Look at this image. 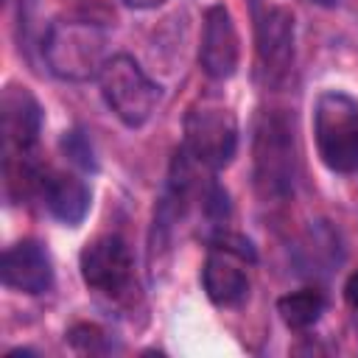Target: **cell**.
Listing matches in <instances>:
<instances>
[{
	"label": "cell",
	"mask_w": 358,
	"mask_h": 358,
	"mask_svg": "<svg viewBox=\"0 0 358 358\" xmlns=\"http://www.w3.org/2000/svg\"><path fill=\"white\" fill-rule=\"evenodd\" d=\"M45 62L62 81L98 78L106 64V31L90 20H56L45 34Z\"/></svg>",
	"instance_id": "1"
},
{
	"label": "cell",
	"mask_w": 358,
	"mask_h": 358,
	"mask_svg": "<svg viewBox=\"0 0 358 358\" xmlns=\"http://www.w3.org/2000/svg\"><path fill=\"white\" fill-rule=\"evenodd\" d=\"M313 140L333 173H352L358 168V103L347 92L327 90L316 98Z\"/></svg>",
	"instance_id": "2"
},
{
	"label": "cell",
	"mask_w": 358,
	"mask_h": 358,
	"mask_svg": "<svg viewBox=\"0 0 358 358\" xmlns=\"http://www.w3.org/2000/svg\"><path fill=\"white\" fill-rule=\"evenodd\" d=\"M238 148V117L218 98H199L185 112V151L210 171L232 162Z\"/></svg>",
	"instance_id": "3"
},
{
	"label": "cell",
	"mask_w": 358,
	"mask_h": 358,
	"mask_svg": "<svg viewBox=\"0 0 358 358\" xmlns=\"http://www.w3.org/2000/svg\"><path fill=\"white\" fill-rule=\"evenodd\" d=\"M98 84L112 115L129 129L143 126L159 103V87L126 53L106 59V64L98 73Z\"/></svg>",
	"instance_id": "4"
},
{
	"label": "cell",
	"mask_w": 358,
	"mask_h": 358,
	"mask_svg": "<svg viewBox=\"0 0 358 358\" xmlns=\"http://www.w3.org/2000/svg\"><path fill=\"white\" fill-rule=\"evenodd\" d=\"M255 187L263 199H285L294 185V137L288 120L266 112L255 129Z\"/></svg>",
	"instance_id": "5"
},
{
	"label": "cell",
	"mask_w": 358,
	"mask_h": 358,
	"mask_svg": "<svg viewBox=\"0 0 358 358\" xmlns=\"http://www.w3.org/2000/svg\"><path fill=\"white\" fill-rule=\"evenodd\" d=\"M78 268L84 285L109 299L129 296L134 285V257L117 235H98L87 241L78 255Z\"/></svg>",
	"instance_id": "6"
},
{
	"label": "cell",
	"mask_w": 358,
	"mask_h": 358,
	"mask_svg": "<svg viewBox=\"0 0 358 358\" xmlns=\"http://www.w3.org/2000/svg\"><path fill=\"white\" fill-rule=\"evenodd\" d=\"M238 56H241V42H238L232 14H229L227 6L215 3L204 11L199 64L210 78L224 81L238 70Z\"/></svg>",
	"instance_id": "7"
},
{
	"label": "cell",
	"mask_w": 358,
	"mask_h": 358,
	"mask_svg": "<svg viewBox=\"0 0 358 358\" xmlns=\"http://www.w3.org/2000/svg\"><path fill=\"white\" fill-rule=\"evenodd\" d=\"M0 120L6 154H28L42 131V106L22 84H6L0 95Z\"/></svg>",
	"instance_id": "8"
},
{
	"label": "cell",
	"mask_w": 358,
	"mask_h": 358,
	"mask_svg": "<svg viewBox=\"0 0 358 358\" xmlns=\"http://www.w3.org/2000/svg\"><path fill=\"white\" fill-rule=\"evenodd\" d=\"M3 285L20 294H45L53 285V263L39 241H17L3 252L0 260Z\"/></svg>",
	"instance_id": "9"
},
{
	"label": "cell",
	"mask_w": 358,
	"mask_h": 358,
	"mask_svg": "<svg viewBox=\"0 0 358 358\" xmlns=\"http://www.w3.org/2000/svg\"><path fill=\"white\" fill-rule=\"evenodd\" d=\"M257 62L268 81H280L294 62V14L282 6L268 8L257 20Z\"/></svg>",
	"instance_id": "10"
},
{
	"label": "cell",
	"mask_w": 358,
	"mask_h": 358,
	"mask_svg": "<svg viewBox=\"0 0 358 358\" xmlns=\"http://www.w3.org/2000/svg\"><path fill=\"white\" fill-rule=\"evenodd\" d=\"M243 257L229 252V249H221V246H213L207 260H204V268H201V285H204V294L213 305L218 308H235L246 299L249 294V274L243 268Z\"/></svg>",
	"instance_id": "11"
},
{
	"label": "cell",
	"mask_w": 358,
	"mask_h": 358,
	"mask_svg": "<svg viewBox=\"0 0 358 358\" xmlns=\"http://www.w3.org/2000/svg\"><path fill=\"white\" fill-rule=\"evenodd\" d=\"M39 193H42L50 215L59 218L62 224L76 227L90 213V199H92L90 187L84 185V179H78L73 173H59V171L42 173Z\"/></svg>",
	"instance_id": "12"
},
{
	"label": "cell",
	"mask_w": 358,
	"mask_h": 358,
	"mask_svg": "<svg viewBox=\"0 0 358 358\" xmlns=\"http://www.w3.org/2000/svg\"><path fill=\"white\" fill-rule=\"evenodd\" d=\"M277 313L291 330H308L324 313V296L316 288H299L277 299Z\"/></svg>",
	"instance_id": "13"
},
{
	"label": "cell",
	"mask_w": 358,
	"mask_h": 358,
	"mask_svg": "<svg viewBox=\"0 0 358 358\" xmlns=\"http://www.w3.org/2000/svg\"><path fill=\"white\" fill-rule=\"evenodd\" d=\"M62 151L70 157L73 165L84 168V171H95V157H92V148L87 143V137L81 131H64L62 137Z\"/></svg>",
	"instance_id": "14"
},
{
	"label": "cell",
	"mask_w": 358,
	"mask_h": 358,
	"mask_svg": "<svg viewBox=\"0 0 358 358\" xmlns=\"http://www.w3.org/2000/svg\"><path fill=\"white\" fill-rule=\"evenodd\" d=\"M67 341L78 352H95L103 347V330L95 324H76L67 330Z\"/></svg>",
	"instance_id": "15"
},
{
	"label": "cell",
	"mask_w": 358,
	"mask_h": 358,
	"mask_svg": "<svg viewBox=\"0 0 358 358\" xmlns=\"http://www.w3.org/2000/svg\"><path fill=\"white\" fill-rule=\"evenodd\" d=\"M344 299H347L350 310L358 316V271H352L347 277V282H344Z\"/></svg>",
	"instance_id": "16"
},
{
	"label": "cell",
	"mask_w": 358,
	"mask_h": 358,
	"mask_svg": "<svg viewBox=\"0 0 358 358\" xmlns=\"http://www.w3.org/2000/svg\"><path fill=\"white\" fill-rule=\"evenodd\" d=\"M126 6H131V8H157V6H162L165 0H123Z\"/></svg>",
	"instance_id": "17"
},
{
	"label": "cell",
	"mask_w": 358,
	"mask_h": 358,
	"mask_svg": "<svg viewBox=\"0 0 358 358\" xmlns=\"http://www.w3.org/2000/svg\"><path fill=\"white\" fill-rule=\"evenodd\" d=\"M319 3H333V0H319Z\"/></svg>",
	"instance_id": "18"
}]
</instances>
